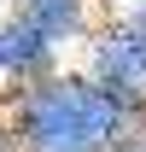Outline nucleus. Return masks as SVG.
Returning a JSON list of instances; mask_svg holds the SVG:
<instances>
[{
    "instance_id": "nucleus-6",
    "label": "nucleus",
    "mask_w": 146,
    "mask_h": 152,
    "mask_svg": "<svg viewBox=\"0 0 146 152\" xmlns=\"http://www.w3.org/2000/svg\"><path fill=\"white\" fill-rule=\"evenodd\" d=\"M0 152H18V146H12V134H6V123H0Z\"/></svg>"
},
{
    "instance_id": "nucleus-1",
    "label": "nucleus",
    "mask_w": 146,
    "mask_h": 152,
    "mask_svg": "<svg viewBox=\"0 0 146 152\" xmlns=\"http://www.w3.org/2000/svg\"><path fill=\"white\" fill-rule=\"evenodd\" d=\"M0 123L18 152H111L134 129V117L117 111L111 94H99L76 64H58L53 76L18 88Z\"/></svg>"
},
{
    "instance_id": "nucleus-7",
    "label": "nucleus",
    "mask_w": 146,
    "mask_h": 152,
    "mask_svg": "<svg viewBox=\"0 0 146 152\" xmlns=\"http://www.w3.org/2000/svg\"><path fill=\"white\" fill-rule=\"evenodd\" d=\"M128 6H146V0H128Z\"/></svg>"
},
{
    "instance_id": "nucleus-5",
    "label": "nucleus",
    "mask_w": 146,
    "mask_h": 152,
    "mask_svg": "<svg viewBox=\"0 0 146 152\" xmlns=\"http://www.w3.org/2000/svg\"><path fill=\"white\" fill-rule=\"evenodd\" d=\"M111 152H146V117H140V123H134V129H128V134H123Z\"/></svg>"
},
{
    "instance_id": "nucleus-3",
    "label": "nucleus",
    "mask_w": 146,
    "mask_h": 152,
    "mask_svg": "<svg viewBox=\"0 0 146 152\" xmlns=\"http://www.w3.org/2000/svg\"><path fill=\"white\" fill-rule=\"evenodd\" d=\"M12 18H23L64 58V53H82V47H88V35L99 29V6H93V0H18Z\"/></svg>"
},
{
    "instance_id": "nucleus-2",
    "label": "nucleus",
    "mask_w": 146,
    "mask_h": 152,
    "mask_svg": "<svg viewBox=\"0 0 146 152\" xmlns=\"http://www.w3.org/2000/svg\"><path fill=\"white\" fill-rule=\"evenodd\" d=\"M76 70L88 76L99 94H111L117 111H128L134 123L146 117V35L123 18H99V29L88 35Z\"/></svg>"
},
{
    "instance_id": "nucleus-4",
    "label": "nucleus",
    "mask_w": 146,
    "mask_h": 152,
    "mask_svg": "<svg viewBox=\"0 0 146 152\" xmlns=\"http://www.w3.org/2000/svg\"><path fill=\"white\" fill-rule=\"evenodd\" d=\"M58 64H64V58H58L23 18H12V12L0 18V82H6L12 94L29 88V82H41V76H53Z\"/></svg>"
}]
</instances>
